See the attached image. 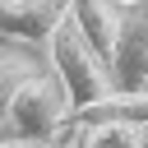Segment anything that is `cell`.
I'll return each mask as SVG.
<instances>
[{
	"mask_svg": "<svg viewBox=\"0 0 148 148\" xmlns=\"http://www.w3.org/2000/svg\"><path fill=\"white\" fill-rule=\"evenodd\" d=\"M46 46H51V65H56L60 97H65V111H69V116H83V111H92L97 102L111 97V74H106V65L83 46V37L74 32L69 18L51 32Z\"/></svg>",
	"mask_w": 148,
	"mask_h": 148,
	"instance_id": "cell-1",
	"label": "cell"
},
{
	"mask_svg": "<svg viewBox=\"0 0 148 148\" xmlns=\"http://www.w3.org/2000/svg\"><path fill=\"white\" fill-rule=\"evenodd\" d=\"M65 120H69L65 97H60L42 74H32V79L14 92V102H9L5 130H9V143H42V148H56Z\"/></svg>",
	"mask_w": 148,
	"mask_h": 148,
	"instance_id": "cell-2",
	"label": "cell"
},
{
	"mask_svg": "<svg viewBox=\"0 0 148 148\" xmlns=\"http://www.w3.org/2000/svg\"><path fill=\"white\" fill-rule=\"evenodd\" d=\"M111 92L116 97H139L148 92V14H120V37L111 51Z\"/></svg>",
	"mask_w": 148,
	"mask_h": 148,
	"instance_id": "cell-3",
	"label": "cell"
},
{
	"mask_svg": "<svg viewBox=\"0 0 148 148\" xmlns=\"http://www.w3.org/2000/svg\"><path fill=\"white\" fill-rule=\"evenodd\" d=\"M69 18V0H0V37L46 46L51 32Z\"/></svg>",
	"mask_w": 148,
	"mask_h": 148,
	"instance_id": "cell-4",
	"label": "cell"
},
{
	"mask_svg": "<svg viewBox=\"0 0 148 148\" xmlns=\"http://www.w3.org/2000/svg\"><path fill=\"white\" fill-rule=\"evenodd\" d=\"M69 23L83 37V46L102 65H111V51H116V37H120V9L111 0H69Z\"/></svg>",
	"mask_w": 148,
	"mask_h": 148,
	"instance_id": "cell-5",
	"label": "cell"
},
{
	"mask_svg": "<svg viewBox=\"0 0 148 148\" xmlns=\"http://www.w3.org/2000/svg\"><path fill=\"white\" fill-rule=\"evenodd\" d=\"M74 130H79L74 148H143V130L125 120H88Z\"/></svg>",
	"mask_w": 148,
	"mask_h": 148,
	"instance_id": "cell-6",
	"label": "cell"
},
{
	"mask_svg": "<svg viewBox=\"0 0 148 148\" xmlns=\"http://www.w3.org/2000/svg\"><path fill=\"white\" fill-rule=\"evenodd\" d=\"M37 74V65H32V56H23V51H9V46H0V120L9 116V102H14V92L28 83Z\"/></svg>",
	"mask_w": 148,
	"mask_h": 148,
	"instance_id": "cell-7",
	"label": "cell"
},
{
	"mask_svg": "<svg viewBox=\"0 0 148 148\" xmlns=\"http://www.w3.org/2000/svg\"><path fill=\"white\" fill-rule=\"evenodd\" d=\"M0 148H42V143H9V139H5Z\"/></svg>",
	"mask_w": 148,
	"mask_h": 148,
	"instance_id": "cell-8",
	"label": "cell"
},
{
	"mask_svg": "<svg viewBox=\"0 0 148 148\" xmlns=\"http://www.w3.org/2000/svg\"><path fill=\"white\" fill-rule=\"evenodd\" d=\"M143 148H148V139H143Z\"/></svg>",
	"mask_w": 148,
	"mask_h": 148,
	"instance_id": "cell-9",
	"label": "cell"
}]
</instances>
